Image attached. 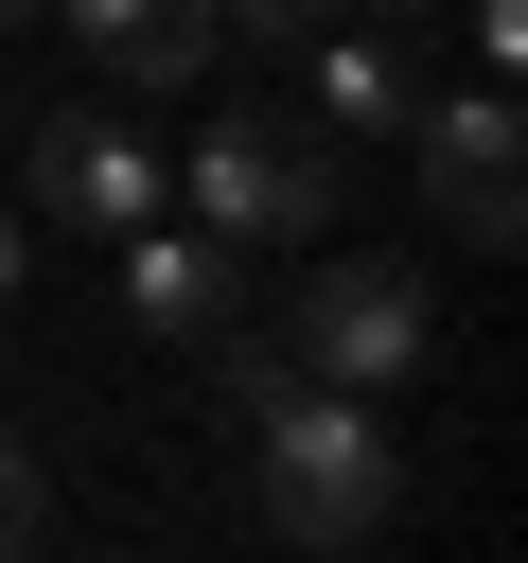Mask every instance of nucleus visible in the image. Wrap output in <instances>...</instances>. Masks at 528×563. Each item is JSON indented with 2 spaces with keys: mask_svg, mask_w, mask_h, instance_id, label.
<instances>
[{
  "mask_svg": "<svg viewBox=\"0 0 528 563\" xmlns=\"http://www.w3.org/2000/svg\"><path fill=\"white\" fill-rule=\"evenodd\" d=\"M246 422H264V528H282V545H334V563L387 545V510H405V440L370 422V387L282 369Z\"/></svg>",
  "mask_w": 528,
  "mask_h": 563,
  "instance_id": "f257e3e1",
  "label": "nucleus"
},
{
  "mask_svg": "<svg viewBox=\"0 0 528 563\" xmlns=\"http://www.w3.org/2000/svg\"><path fill=\"white\" fill-rule=\"evenodd\" d=\"M176 194H194V229H229V246L264 264V246H317V229H334V141L282 123V106H229V123L176 158Z\"/></svg>",
  "mask_w": 528,
  "mask_h": 563,
  "instance_id": "f03ea898",
  "label": "nucleus"
},
{
  "mask_svg": "<svg viewBox=\"0 0 528 563\" xmlns=\"http://www.w3.org/2000/svg\"><path fill=\"white\" fill-rule=\"evenodd\" d=\"M422 352H440V317H422V282H405V264H299V282H282V369L405 387Z\"/></svg>",
  "mask_w": 528,
  "mask_h": 563,
  "instance_id": "7ed1b4c3",
  "label": "nucleus"
},
{
  "mask_svg": "<svg viewBox=\"0 0 528 563\" xmlns=\"http://www.w3.org/2000/svg\"><path fill=\"white\" fill-rule=\"evenodd\" d=\"M405 141H422V194H440L458 246H510V229H528V123H510V70H475L458 106H405Z\"/></svg>",
  "mask_w": 528,
  "mask_h": 563,
  "instance_id": "20e7f679",
  "label": "nucleus"
},
{
  "mask_svg": "<svg viewBox=\"0 0 528 563\" xmlns=\"http://www.w3.org/2000/svg\"><path fill=\"white\" fill-rule=\"evenodd\" d=\"M158 194H176V158H158L123 106H53V123H35V211H53V229H141Z\"/></svg>",
  "mask_w": 528,
  "mask_h": 563,
  "instance_id": "39448f33",
  "label": "nucleus"
},
{
  "mask_svg": "<svg viewBox=\"0 0 528 563\" xmlns=\"http://www.w3.org/2000/svg\"><path fill=\"white\" fill-rule=\"evenodd\" d=\"M106 246H123V317H141V334L194 352L211 317H246V246H229V229H158V211H141V229H106Z\"/></svg>",
  "mask_w": 528,
  "mask_h": 563,
  "instance_id": "423d86ee",
  "label": "nucleus"
},
{
  "mask_svg": "<svg viewBox=\"0 0 528 563\" xmlns=\"http://www.w3.org/2000/svg\"><path fill=\"white\" fill-rule=\"evenodd\" d=\"M405 106H422L405 35L387 18H317V141H405Z\"/></svg>",
  "mask_w": 528,
  "mask_h": 563,
  "instance_id": "0eeeda50",
  "label": "nucleus"
},
{
  "mask_svg": "<svg viewBox=\"0 0 528 563\" xmlns=\"http://www.w3.org/2000/svg\"><path fill=\"white\" fill-rule=\"evenodd\" d=\"M70 35H88L123 88H194V70L229 53V18H211V0H70Z\"/></svg>",
  "mask_w": 528,
  "mask_h": 563,
  "instance_id": "6e6552de",
  "label": "nucleus"
},
{
  "mask_svg": "<svg viewBox=\"0 0 528 563\" xmlns=\"http://www.w3.org/2000/svg\"><path fill=\"white\" fill-rule=\"evenodd\" d=\"M458 35H475V70H528V0H458Z\"/></svg>",
  "mask_w": 528,
  "mask_h": 563,
  "instance_id": "1a4fd4ad",
  "label": "nucleus"
},
{
  "mask_svg": "<svg viewBox=\"0 0 528 563\" xmlns=\"http://www.w3.org/2000/svg\"><path fill=\"white\" fill-rule=\"evenodd\" d=\"M53 528V493H35V457H18V422H0V545H35Z\"/></svg>",
  "mask_w": 528,
  "mask_h": 563,
  "instance_id": "9d476101",
  "label": "nucleus"
},
{
  "mask_svg": "<svg viewBox=\"0 0 528 563\" xmlns=\"http://www.w3.org/2000/svg\"><path fill=\"white\" fill-rule=\"evenodd\" d=\"M211 18H229V35H317L334 0H211Z\"/></svg>",
  "mask_w": 528,
  "mask_h": 563,
  "instance_id": "9b49d317",
  "label": "nucleus"
},
{
  "mask_svg": "<svg viewBox=\"0 0 528 563\" xmlns=\"http://www.w3.org/2000/svg\"><path fill=\"white\" fill-rule=\"evenodd\" d=\"M334 18H440V0H334Z\"/></svg>",
  "mask_w": 528,
  "mask_h": 563,
  "instance_id": "f8f14e48",
  "label": "nucleus"
},
{
  "mask_svg": "<svg viewBox=\"0 0 528 563\" xmlns=\"http://www.w3.org/2000/svg\"><path fill=\"white\" fill-rule=\"evenodd\" d=\"M0 317H18V229H0Z\"/></svg>",
  "mask_w": 528,
  "mask_h": 563,
  "instance_id": "ddd939ff",
  "label": "nucleus"
},
{
  "mask_svg": "<svg viewBox=\"0 0 528 563\" xmlns=\"http://www.w3.org/2000/svg\"><path fill=\"white\" fill-rule=\"evenodd\" d=\"M0 18H35V0H0Z\"/></svg>",
  "mask_w": 528,
  "mask_h": 563,
  "instance_id": "4468645a",
  "label": "nucleus"
}]
</instances>
